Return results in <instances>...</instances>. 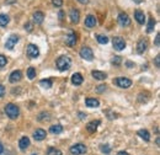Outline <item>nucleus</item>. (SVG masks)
Wrapping results in <instances>:
<instances>
[{
	"label": "nucleus",
	"instance_id": "obj_1",
	"mask_svg": "<svg viewBox=\"0 0 160 155\" xmlns=\"http://www.w3.org/2000/svg\"><path fill=\"white\" fill-rule=\"evenodd\" d=\"M5 113H6V116L9 117V118H11V119H16L19 115H20V110H19V107L16 106V105H14V103H8L6 106H5Z\"/></svg>",
	"mask_w": 160,
	"mask_h": 155
},
{
	"label": "nucleus",
	"instance_id": "obj_2",
	"mask_svg": "<svg viewBox=\"0 0 160 155\" xmlns=\"http://www.w3.org/2000/svg\"><path fill=\"white\" fill-rule=\"evenodd\" d=\"M56 64H57V68L59 69L60 72H64V70H68L70 68L72 60H70L69 57H67V56H62V57H59V58L57 59Z\"/></svg>",
	"mask_w": 160,
	"mask_h": 155
},
{
	"label": "nucleus",
	"instance_id": "obj_3",
	"mask_svg": "<svg viewBox=\"0 0 160 155\" xmlns=\"http://www.w3.org/2000/svg\"><path fill=\"white\" fill-rule=\"evenodd\" d=\"M80 57L88 62H91L94 59V53H92V49L90 47H82L80 49Z\"/></svg>",
	"mask_w": 160,
	"mask_h": 155
},
{
	"label": "nucleus",
	"instance_id": "obj_4",
	"mask_svg": "<svg viewBox=\"0 0 160 155\" xmlns=\"http://www.w3.org/2000/svg\"><path fill=\"white\" fill-rule=\"evenodd\" d=\"M112 44H113V48L117 49V51H123L126 48V41L122 37H113L112 38Z\"/></svg>",
	"mask_w": 160,
	"mask_h": 155
},
{
	"label": "nucleus",
	"instance_id": "obj_5",
	"mask_svg": "<svg viewBox=\"0 0 160 155\" xmlns=\"http://www.w3.org/2000/svg\"><path fill=\"white\" fill-rule=\"evenodd\" d=\"M113 82H115L117 86L122 88V89H127V88H129V86L132 85L131 79H128V78H117Z\"/></svg>",
	"mask_w": 160,
	"mask_h": 155
},
{
	"label": "nucleus",
	"instance_id": "obj_6",
	"mask_svg": "<svg viewBox=\"0 0 160 155\" xmlns=\"http://www.w3.org/2000/svg\"><path fill=\"white\" fill-rule=\"evenodd\" d=\"M27 56L30 58H37L40 56V49L36 44H28L27 46Z\"/></svg>",
	"mask_w": 160,
	"mask_h": 155
},
{
	"label": "nucleus",
	"instance_id": "obj_7",
	"mask_svg": "<svg viewBox=\"0 0 160 155\" xmlns=\"http://www.w3.org/2000/svg\"><path fill=\"white\" fill-rule=\"evenodd\" d=\"M70 153L73 155H81V154H85L86 153V147L84 144H75L70 148Z\"/></svg>",
	"mask_w": 160,
	"mask_h": 155
},
{
	"label": "nucleus",
	"instance_id": "obj_8",
	"mask_svg": "<svg viewBox=\"0 0 160 155\" xmlns=\"http://www.w3.org/2000/svg\"><path fill=\"white\" fill-rule=\"evenodd\" d=\"M18 42H19V36H16V35H11L9 38L6 39V43H5L6 49L12 51V49H14V47L18 44Z\"/></svg>",
	"mask_w": 160,
	"mask_h": 155
},
{
	"label": "nucleus",
	"instance_id": "obj_9",
	"mask_svg": "<svg viewBox=\"0 0 160 155\" xmlns=\"http://www.w3.org/2000/svg\"><path fill=\"white\" fill-rule=\"evenodd\" d=\"M118 23H120L121 26H123V27H127V26H129L131 25V19H129V16L126 14V12H121L120 15H118Z\"/></svg>",
	"mask_w": 160,
	"mask_h": 155
},
{
	"label": "nucleus",
	"instance_id": "obj_10",
	"mask_svg": "<svg viewBox=\"0 0 160 155\" xmlns=\"http://www.w3.org/2000/svg\"><path fill=\"white\" fill-rule=\"evenodd\" d=\"M65 44L67 46H69V47H73V46H75V43H77V35L73 32V31H70L69 32V35L68 36H65Z\"/></svg>",
	"mask_w": 160,
	"mask_h": 155
},
{
	"label": "nucleus",
	"instance_id": "obj_11",
	"mask_svg": "<svg viewBox=\"0 0 160 155\" xmlns=\"http://www.w3.org/2000/svg\"><path fill=\"white\" fill-rule=\"evenodd\" d=\"M147 48H148V39L147 38H142L139 39V42H138V44H137V52L142 54V53H144L145 51H147Z\"/></svg>",
	"mask_w": 160,
	"mask_h": 155
},
{
	"label": "nucleus",
	"instance_id": "obj_12",
	"mask_svg": "<svg viewBox=\"0 0 160 155\" xmlns=\"http://www.w3.org/2000/svg\"><path fill=\"white\" fill-rule=\"evenodd\" d=\"M21 79H22V73H21L20 70H15V72H12V73L10 74L9 81H10L11 84H15V82H19Z\"/></svg>",
	"mask_w": 160,
	"mask_h": 155
},
{
	"label": "nucleus",
	"instance_id": "obj_13",
	"mask_svg": "<svg viewBox=\"0 0 160 155\" xmlns=\"http://www.w3.org/2000/svg\"><path fill=\"white\" fill-rule=\"evenodd\" d=\"M69 18H70V21L73 23H78L80 20V12L77 9H72L70 12H69Z\"/></svg>",
	"mask_w": 160,
	"mask_h": 155
},
{
	"label": "nucleus",
	"instance_id": "obj_14",
	"mask_svg": "<svg viewBox=\"0 0 160 155\" xmlns=\"http://www.w3.org/2000/svg\"><path fill=\"white\" fill-rule=\"evenodd\" d=\"M85 105H86L88 107H90V108H95V107H98V106L100 105V102H99V100H98V98L88 97V98L85 100Z\"/></svg>",
	"mask_w": 160,
	"mask_h": 155
},
{
	"label": "nucleus",
	"instance_id": "obj_15",
	"mask_svg": "<svg viewBox=\"0 0 160 155\" xmlns=\"http://www.w3.org/2000/svg\"><path fill=\"white\" fill-rule=\"evenodd\" d=\"M95 25H96V18L94 15H88L85 19V26L89 28H92L95 27Z\"/></svg>",
	"mask_w": 160,
	"mask_h": 155
},
{
	"label": "nucleus",
	"instance_id": "obj_16",
	"mask_svg": "<svg viewBox=\"0 0 160 155\" xmlns=\"http://www.w3.org/2000/svg\"><path fill=\"white\" fill-rule=\"evenodd\" d=\"M99 126H100V121H91L90 123H88L86 129H88L90 133H94V132H96V129H98Z\"/></svg>",
	"mask_w": 160,
	"mask_h": 155
},
{
	"label": "nucleus",
	"instance_id": "obj_17",
	"mask_svg": "<svg viewBox=\"0 0 160 155\" xmlns=\"http://www.w3.org/2000/svg\"><path fill=\"white\" fill-rule=\"evenodd\" d=\"M134 19L137 20V22H138V23L144 25V22H145V15H144V12H143V11H140V10H136V12H134Z\"/></svg>",
	"mask_w": 160,
	"mask_h": 155
},
{
	"label": "nucleus",
	"instance_id": "obj_18",
	"mask_svg": "<svg viewBox=\"0 0 160 155\" xmlns=\"http://www.w3.org/2000/svg\"><path fill=\"white\" fill-rule=\"evenodd\" d=\"M82 81H84V78L82 75L80 74V73H75V74H73L72 75V82L74 84V85H81L82 84Z\"/></svg>",
	"mask_w": 160,
	"mask_h": 155
},
{
	"label": "nucleus",
	"instance_id": "obj_19",
	"mask_svg": "<svg viewBox=\"0 0 160 155\" xmlns=\"http://www.w3.org/2000/svg\"><path fill=\"white\" fill-rule=\"evenodd\" d=\"M19 147H20L21 150H25L26 148L30 147V138L28 137H22L19 142Z\"/></svg>",
	"mask_w": 160,
	"mask_h": 155
},
{
	"label": "nucleus",
	"instance_id": "obj_20",
	"mask_svg": "<svg viewBox=\"0 0 160 155\" xmlns=\"http://www.w3.org/2000/svg\"><path fill=\"white\" fill-rule=\"evenodd\" d=\"M91 75L94 79H96V80H105L106 78H107V74L106 73H103V72H100V70H94L92 73H91Z\"/></svg>",
	"mask_w": 160,
	"mask_h": 155
},
{
	"label": "nucleus",
	"instance_id": "obj_21",
	"mask_svg": "<svg viewBox=\"0 0 160 155\" xmlns=\"http://www.w3.org/2000/svg\"><path fill=\"white\" fill-rule=\"evenodd\" d=\"M33 138H35V140H43L44 138H46V131H43V129H37V131H35L33 132Z\"/></svg>",
	"mask_w": 160,
	"mask_h": 155
},
{
	"label": "nucleus",
	"instance_id": "obj_22",
	"mask_svg": "<svg viewBox=\"0 0 160 155\" xmlns=\"http://www.w3.org/2000/svg\"><path fill=\"white\" fill-rule=\"evenodd\" d=\"M43 20H44V15H43V12H41V11H36V12L33 14V22H35V23L41 25V23L43 22Z\"/></svg>",
	"mask_w": 160,
	"mask_h": 155
},
{
	"label": "nucleus",
	"instance_id": "obj_23",
	"mask_svg": "<svg viewBox=\"0 0 160 155\" xmlns=\"http://www.w3.org/2000/svg\"><path fill=\"white\" fill-rule=\"evenodd\" d=\"M138 136H139L142 139H144L145 142H149V140H150V134H149V132H148L147 129H139V131H138Z\"/></svg>",
	"mask_w": 160,
	"mask_h": 155
},
{
	"label": "nucleus",
	"instance_id": "obj_24",
	"mask_svg": "<svg viewBox=\"0 0 160 155\" xmlns=\"http://www.w3.org/2000/svg\"><path fill=\"white\" fill-rule=\"evenodd\" d=\"M49 132L52 133V134H59L63 132V127L60 126V124H54V126H52L51 128H49Z\"/></svg>",
	"mask_w": 160,
	"mask_h": 155
},
{
	"label": "nucleus",
	"instance_id": "obj_25",
	"mask_svg": "<svg viewBox=\"0 0 160 155\" xmlns=\"http://www.w3.org/2000/svg\"><path fill=\"white\" fill-rule=\"evenodd\" d=\"M154 27H155V20L153 18L149 19V22H148V27H147V32L148 33H152L154 31Z\"/></svg>",
	"mask_w": 160,
	"mask_h": 155
},
{
	"label": "nucleus",
	"instance_id": "obj_26",
	"mask_svg": "<svg viewBox=\"0 0 160 155\" xmlns=\"http://www.w3.org/2000/svg\"><path fill=\"white\" fill-rule=\"evenodd\" d=\"M9 16L8 15H5V14H0V26H2V27H5L8 23H9Z\"/></svg>",
	"mask_w": 160,
	"mask_h": 155
},
{
	"label": "nucleus",
	"instance_id": "obj_27",
	"mask_svg": "<svg viewBox=\"0 0 160 155\" xmlns=\"http://www.w3.org/2000/svg\"><path fill=\"white\" fill-rule=\"evenodd\" d=\"M40 85L43 89H51L52 88V81L49 79H46V80H41Z\"/></svg>",
	"mask_w": 160,
	"mask_h": 155
},
{
	"label": "nucleus",
	"instance_id": "obj_28",
	"mask_svg": "<svg viewBox=\"0 0 160 155\" xmlns=\"http://www.w3.org/2000/svg\"><path fill=\"white\" fill-rule=\"evenodd\" d=\"M27 78H28L30 80H33V79L36 78V69H35L33 67H30V68L27 69Z\"/></svg>",
	"mask_w": 160,
	"mask_h": 155
},
{
	"label": "nucleus",
	"instance_id": "obj_29",
	"mask_svg": "<svg viewBox=\"0 0 160 155\" xmlns=\"http://www.w3.org/2000/svg\"><path fill=\"white\" fill-rule=\"evenodd\" d=\"M47 155H62V152H60L59 149H57V148H48V150H47Z\"/></svg>",
	"mask_w": 160,
	"mask_h": 155
},
{
	"label": "nucleus",
	"instance_id": "obj_30",
	"mask_svg": "<svg viewBox=\"0 0 160 155\" xmlns=\"http://www.w3.org/2000/svg\"><path fill=\"white\" fill-rule=\"evenodd\" d=\"M96 39H98V42H99L100 44H106V43H108V38H107L106 36H103V35H96Z\"/></svg>",
	"mask_w": 160,
	"mask_h": 155
},
{
	"label": "nucleus",
	"instance_id": "obj_31",
	"mask_svg": "<svg viewBox=\"0 0 160 155\" xmlns=\"http://www.w3.org/2000/svg\"><path fill=\"white\" fill-rule=\"evenodd\" d=\"M101 152H102L103 154H110V153H111L110 145H108V144H102V145H101Z\"/></svg>",
	"mask_w": 160,
	"mask_h": 155
},
{
	"label": "nucleus",
	"instance_id": "obj_32",
	"mask_svg": "<svg viewBox=\"0 0 160 155\" xmlns=\"http://www.w3.org/2000/svg\"><path fill=\"white\" fill-rule=\"evenodd\" d=\"M6 63H8V59L5 56H2V54H0V69L1 68H4L5 65H6Z\"/></svg>",
	"mask_w": 160,
	"mask_h": 155
},
{
	"label": "nucleus",
	"instance_id": "obj_33",
	"mask_svg": "<svg viewBox=\"0 0 160 155\" xmlns=\"http://www.w3.org/2000/svg\"><path fill=\"white\" fill-rule=\"evenodd\" d=\"M25 30H27V32H32L33 25H32L31 22H26V23H25Z\"/></svg>",
	"mask_w": 160,
	"mask_h": 155
},
{
	"label": "nucleus",
	"instance_id": "obj_34",
	"mask_svg": "<svg viewBox=\"0 0 160 155\" xmlns=\"http://www.w3.org/2000/svg\"><path fill=\"white\" fill-rule=\"evenodd\" d=\"M112 63L116 64V65H120L121 63H122V58L121 57H113L112 58Z\"/></svg>",
	"mask_w": 160,
	"mask_h": 155
},
{
	"label": "nucleus",
	"instance_id": "obj_35",
	"mask_svg": "<svg viewBox=\"0 0 160 155\" xmlns=\"http://www.w3.org/2000/svg\"><path fill=\"white\" fill-rule=\"evenodd\" d=\"M52 4L54 6H57V8H60L63 5V0H52Z\"/></svg>",
	"mask_w": 160,
	"mask_h": 155
},
{
	"label": "nucleus",
	"instance_id": "obj_36",
	"mask_svg": "<svg viewBox=\"0 0 160 155\" xmlns=\"http://www.w3.org/2000/svg\"><path fill=\"white\" fill-rule=\"evenodd\" d=\"M105 90H106V85H99V86L96 88V91H98L99 94H102Z\"/></svg>",
	"mask_w": 160,
	"mask_h": 155
},
{
	"label": "nucleus",
	"instance_id": "obj_37",
	"mask_svg": "<svg viewBox=\"0 0 160 155\" xmlns=\"http://www.w3.org/2000/svg\"><path fill=\"white\" fill-rule=\"evenodd\" d=\"M4 94H5V89H4L2 85H0V97L4 96Z\"/></svg>",
	"mask_w": 160,
	"mask_h": 155
},
{
	"label": "nucleus",
	"instance_id": "obj_38",
	"mask_svg": "<svg viewBox=\"0 0 160 155\" xmlns=\"http://www.w3.org/2000/svg\"><path fill=\"white\" fill-rule=\"evenodd\" d=\"M159 56H157L155 57V65H157V68H159L160 67V60H159Z\"/></svg>",
	"mask_w": 160,
	"mask_h": 155
},
{
	"label": "nucleus",
	"instance_id": "obj_39",
	"mask_svg": "<svg viewBox=\"0 0 160 155\" xmlns=\"http://www.w3.org/2000/svg\"><path fill=\"white\" fill-rule=\"evenodd\" d=\"M160 44V35H157V38H155V46H159Z\"/></svg>",
	"mask_w": 160,
	"mask_h": 155
},
{
	"label": "nucleus",
	"instance_id": "obj_40",
	"mask_svg": "<svg viewBox=\"0 0 160 155\" xmlns=\"http://www.w3.org/2000/svg\"><path fill=\"white\" fill-rule=\"evenodd\" d=\"M63 18H64V12H63V10H60L59 11V20L63 21Z\"/></svg>",
	"mask_w": 160,
	"mask_h": 155
},
{
	"label": "nucleus",
	"instance_id": "obj_41",
	"mask_svg": "<svg viewBox=\"0 0 160 155\" xmlns=\"http://www.w3.org/2000/svg\"><path fill=\"white\" fill-rule=\"evenodd\" d=\"M79 2H81V4H88L89 2V0H78Z\"/></svg>",
	"mask_w": 160,
	"mask_h": 155
},
{
	"label": "nucleus",
	"instance_id": "obj_42",
	"mask_svg": "<svg viewBox=\"0 0 160 155\" xmlns=\"http://www.w3.org/2000/svg\"><path fill=\"white\" fill-rule=\"evenodd\" d=\"M4 152V147H2V144H1V142H0V154Z\"/></svg>",
	"mask_w": 160,
	"mask_h": 155
},
{
	"label": "nucleus",
	"instance_id": "obj_43",
	"mask_svg": "<svg viewBox=\"0 0 160 155\" xmlns=\"http://www.w3.org/2000/svg\"><path fill=\"white\" fill-rule=\"evenodd\" d=\"M117 155H129V154H128L127 152H120V153H118Z\"/></svg>",
	"mask_w": 160,
	"mask_h": 155
},
{
	"label": "nucleus",
	"instance_id": "obj_44",
	"mask_svg": "<svg viewBox=\"0 0 160 155\" xmlns=\"http://www.w3.org/2000/svg\"><path fill=\"white\" fill-rule=\"evenodd\" d=\"M133 1H134V2H136V4H140V2H142V1H143V0H133Z\"/></svg>",
	"mask_w": 160,
	"mask_h": 155
},
{
	"label": "nucleus",
	"instance_id": "obj_45",
	"mask_svg": "<svg viewBox=\"0 0 160 155\" xmlns=\"http://www.w3.org/2000/svg\"><path fill=\"white\" fill-rule=\"evenodd\" d=\"M79 116L81 117V119H82L84 117H86V115H84V113H79Z\"/></svg>",
	"mask_w": 160,
	"mask_h": 155
},
{
	"label": "nucleus",
	"instance_id": "obj_46",
	"mask_svg": "<svg viewBox=\"0 0 160 155\" xmlns=\"http://www.w3.org/2000/svg\"><path fill=\"white\" fill-rule=\"evenodd\" d=\"M127 67H133V64H132V63H129V62H128V63H127Z\"/></svg>",
	"mask_w": 160,
	"mask_h": 155
},
{
	"label": "nucleus",
	"instance_id": "obj_47",
	"mask_svg": "<svg viewBox=\"0 0 160 155\" xmlns=\"http://www.w3.org/2000/svg\"><path fill=\"white\" fill-rule=\"evenodd\" d=\"M32 155H36V154H32Z\"/></svg>",
	"mask_w": 160,
	"mask_h": 155
}]
</instances>
